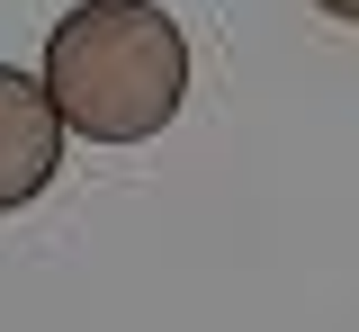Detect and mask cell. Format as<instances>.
<instances>
[{
	"label": "cell",
	"mask_w": 359,
	"mask_h": 332,
	"mask_svg": "<svg viewBox=\"0 0 359 332\" xmlns=\"http://www.w3.org/2000/svg\"><path fill=\"white\" fill-rule=\"evenodd\" d=\"M45 99L63 108V126H81L99 144L162 135L189 99L180 18H162L153 0H81L45 36Z\"/></svg>",
	"instance_id": "1"
},
{
	"label": "cell",
	"mask_w": 359,
	"mask_h": 332,
	"mask_svg": "<svg viewBox=\"0 0 359 332\" xmlns=\"http://www.w3.org/2000/svg\"><path fill=\"white\" fill-rule=\"evenodd\" d=\"M314 9H323V18H351V27H359V0H314Z\"/></svg>",
	"instance_id": "3"
},
{
	"label": "cell",
	"mask_w": 359,
	"mask_h": 332,
	"mask_svg": "<svg viewBox=\"0 0 359 332\" xmlns=\"http://www.w3.org/2000/svg\"><path fill=\"white\" fill-rule=\"evenodd\" d=\"M54 171H63V108L45 99V81L0 63V216L45 198Z\"/></svg>",
	"instance_id": "2"
}]
</instances>
